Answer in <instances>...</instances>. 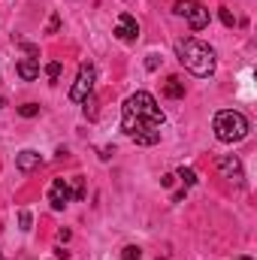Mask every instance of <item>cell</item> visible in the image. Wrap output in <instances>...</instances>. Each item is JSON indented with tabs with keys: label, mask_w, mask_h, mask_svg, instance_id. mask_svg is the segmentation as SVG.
Here are the masks:
<instances>
[{
	"label": "cell",
	"mask_w": 257,
	"mask_h": 260,
	"mask_svg": "<svg viewBox=\"0 0 257 260\" xmlns=\"http://www.w3.org/2000/svg\"><path fill=\"white\" fill-rule=\"evenodd\" d=\"M121 127L136 145H154L160 142V127H164V112L157 100L148 91H136L124 100L121 109Z\"/></svg>",
	"instance_id": "obj_1"
},
{
	"label": "cell",
	"mask_w": 257,
	"mask_h": 260,
	"mask_svg": "<svg viewBox=\"0 0 257 260\" xmlns=\"http://www.w3.org/2000/svg\"><path fill=\"white\" fill-rule=\"evenodd\" d=\"M176 55H179V61L188 67L194 76H200V79L215 73V49H212L209 43L197 40V37L179 40V43H176Z\"/></svg>",
	"instance_id": "obj_2"
},
{
	"label": "cell",
	"mask_w": 257,
	"mask_h": 260,
	"mask_svg": "<svg viewBox=\"0 0 257 260\" xmlns=\"http://www.w3.org/2000/svg\"><path fill=\"white\" fill-rule=\"evenodd\" d=\"M248 130H251L248 118L236 109H224V112L215 115V136L221 142H242L248 136Z\"/></svg>",
	"instance_id": "obj_3"
},
{
	"label": "cell",
	"mask_w": 257,
	"mask_h": 260,
	"mask_svg": "<svg viewBox=\"0 0 257 260\" xmlns=\"http://www.w3.org/2000/svg\"><path fill=\"white\" fill-rule=\"evenodd\" d=\"M173 12L182 15V18H188L191 30H203V27H209V9H206L203 3H197V0H176Z\"/></svg>",
	"instance_id": "obj_4"
},
{
	"label": "cell",
	"mask_w": 257,
	"mask_h": 260,
	"mask_svg": "<svg viewBox=\"0 0 257 260\" xmlns=\"http://www.w3.org/2000/svg\"><path fill=\"white\" fill-rule=\"evenodd\" d=\"M94 79H97V70H94V64H82V67H79L76 85L70 88V100H76V103L88 100V97H91V91H94Z\"/></svg>",
	"instance_id": "obj_5"
},
{
	"label": "cell",
	"mask_w": 257,
	"mask_h": 260,
	"mask_svg": "<svg viewBox=\"0 0 257 260\" xmlns=\"http://www.w3.org/2000/svg\"><path fill=\"white\" fill-rule=\"evenodd\" d=\"M218 173H221L224 179L236 182V185L245 179V173H242V160H239L236 154H224V157H218Z\"/></svg>",
	"instance_id": "obj_6"
},
{
	"label": "cell",
	"mask_w": 257,
	"mask_h": 260,
	"mask_svg": "<svg viewBox=\"0 0 257 260\" xmlns=\"http://www.w3.org/2000/svg\"><path fill=\"white\" fill-rule=\"evenodd\" d=\"M115 37H118L121 43H133V40L139 37V24H136V18H133L130 12H121V15H118V24H115Z\"/></svg>",
	"instance_id": "obj_7"
},
{
	"label": "cell",
	"mask_w": 257,
	"mask_h": 260,
	"mask_svg": "<svg viewBox=\"0 0 257 260\" xmlns=\"http://www.w3.org/2000/svg\"><path fill=\"white\" fill-rule=\"evenodd\" d=\"M70 200H73V191H70L67 179H55L49 185V203H52V209H64Z\"/></svg>",
	"instance_id": "obj_8"
},
{
	"label": "cell",
	"mask_w": 257,
	"mask_h": 260,
	"mask_svg": "<svg viewBox=\"0 0 257 260\" xmlns=\"http://www.w3.org/2000/svg\"><path fill=\"white\" fill-rule=\"evenodd\" d=\"M40 164H43V157H40V151H34V148H24L21 154H15V167H18L21 173H34Z\"/></svg>",
	"instance_id": "obj_9"
},
{
	"label": "cell",
	"mask_w": 257,
	"mask_h": 260,
	"mask_svg": "<svg viewBox=\"0 0 257 260\" xmlns=\"http://www.w3.org/2000/svg\"><path fill=\"white\" fill-rule=\"evenodd\" d=\"M15 70H18V76H21L24 82L40 79V61H37V58H21V61L15 64Z\"/></svg>",
	"instance_id": "obj_10"
},
{
	"label": "cell",
	"mask_w": 257,
	"mask_h": 260,
	"mask_svg": "<svg viewBox=\"0 0 257 260\" xmlns=\"http://www.w3.org/2000/svg\"><path fill=\"white\" fill-rule=\"evenodd\" d=\"M164 94H167V97H173V100L185 97V82H182L179 76H170V79L164 82Z\"/></svg>",
	"instance_id": "obj_11"
},
{
	"label": "cell",
	"mask_w": 257,
	"mask_h": 260,
	"mask_svg": "<svg viewBox=\"0 0 257 260\" xmlns=\"http://www.w3.org/2000/svg\"><path fill=\"white\" fill-rule=\"evenodd\" d=\"M176 179H182V185H185V188L197 185V173H194V170H185V167L179 170V176H176Z\"/></svg>",
	"instance_id": "obj_12"
},
{
	"label": "cell",
	"mask_w": 257,
	"mask_h": 260,
	"mask_svg": "<svg viewBox=\"0 0 257 260\" xmlns=\"http://www.w3.org/2000/svg\"><path fill=\"white\" fill-rule=\"evenodd\" d=\"M37 112H40L37 103H24V106H18V115H21V118H34Z\"/></svg>",
	"instance_id": "obj_13"
},
{
	"label": "cell",
	"mask_w": 257,
	"mask_h": 260,
	"mask_svg": "<svg viewBox=\"0 0 257 260\" xmlns=\"http://www.w3.org/2000/svg\"><path fill=\"white\" fill-rule=\"evenodd\" d=\"M61 70H64V67L58 64V61H52V64L46 67V76H49L52 82H58V79H61Z\"/></svg>",
	"instance_id": "obj_14"
},
{
	"label": "cell",
	"mask_w": 257,
	"mask_h": 260,
	"mask_svg": "<svg viewBox=\"0 0 257 260\" xmlns=\"http://www.w3.org/2000/svg\"><path fill=\"white\" fill-rule=\"evenodd\" d=\"M121 257H124V260H142V251H139L136 245H127V248L121 251Z\"/></svg>",
	"instance_id": "obj_15"
},
{
	"label": "cell",
	"mask_w": 257,
	"mask_h": 260,
	"mask_svg": "<svg viewBox=\"0 0 257 260\" xmlns=\"http://www.w3.org/2000/svg\"><path fill=\"white\" fill-rule=\"evenodd\" d=\"M73 197H76V200L85 197V185H82V179H73Z\"/></svg>",
	"instance_id": "obj_16"
},
{
	"label": "cell",
	"mask_w": 257,
	"mask_h": 260,
	"mask_svg": "<svg viewBox=\"0 0 257 260\" xmlns=\"http://www.w3.org/2000/svg\"><path fill=\"white\" fill-rule=\"evenodd\" d=\"M221 21H224L227 27H233V24H236V18H233V12H230V9H221Z\"/></svg>",
	"instance_id": "obj_17"
},
{
	"label": "cell",
	"mask_w": 257,
	"mask_h": 260,
	"mask_svg": "<svg viewBox=\"0 0 257 260\" xmlns=\"http://www.w3.org/2000/svg\"><path fill=\"white\" fill-rule=\"evenodd\" d=\"M58 27H61V18H58V15H52V18H49V34H55Z\"/></svg>",
	"instance_id": "obj_18"
},
{
	"label": "cell",
	"mask_w": 257,
	"mask_h": 260,
	"mask_svg": "<svg viewBox=\"0 0 257 260\" xmlns=\"http://www.w3.org/2000/svg\"><path fill=\"white\" fill-rule=\"evenodd\" d=\"M21 230H30V212H21Z\"/></svg>",
	"instance_id": "obj_19"
},
{
	"label": "cell",
	"mask_w": 257,
	"mask_h": 260,
	"mask_svg": "<svg viewBox=\"0 0 257 260\" xmlns=\"http://www.w3.org/2000/svg\"><path fill=\"white\" fill-rule=\"evenodd\" d=\"M145 67H148V70H157V55H151V58L145 61Z\"/></svg>",
	"instance_id": "obj_20"
},
{
	"label": "cell",
	"mask_w": 257,
	"mask_h": 260,
	"mask_svg": "<svg viewBox=\"0 0 257 260\" xmlns=\"http://www.w3.org/2000/svg\"><path fill=\"white\" fill-rule=\"evenodd\" d=\"M242 260H251V257H242Z\"/></svg>",
	"instance_id": "obj_21"
},
{
	"label": "cell",
	"mask_w": 257,
	"mask_h": 260,
	"mask_svg": "<svg viewBox=\"0 0 257 260\" xmlns=\"http://www.w3.org/2000/svg\"><path fill=\"white\" fill-rule=\"evenodd\" d=\"M0 260H3V254H0Z\"/></svg>",
	"instance_id": "obj_22"
}]
</instances>
